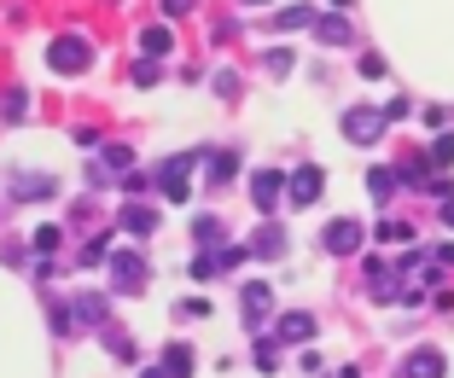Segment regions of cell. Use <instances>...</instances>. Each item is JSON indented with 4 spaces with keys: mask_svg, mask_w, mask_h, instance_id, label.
I'll use <instances>...</instances> for the list:
<instances>
[{
    "mask_svg": "<svg viewBox=\"0 0 454 378\" xmlns=\"http://www.w3.org/2000/svg\"><path fill=\"white\" fill-rule=\"evenodd\" d=\"M82 65H88V41H82V35H65V41H53V70L76 76Z\"/></svg>",
    "mask_w": 454,
    "mask_h": 378,
    "instance_id": "1",
    "label": "cell"
},
{
    "mask_svg": "<svg viewBox=\"0 0 454 378\" xmlns=\"http://www.w3.org/2000/svg\"><path fill=\"white\" fill-rule=\"evenodd\" d=\"M344 135L349 140H379V135H385V117H379V111H349V117H344Z\"/></svg>",
    "mask_w": 454,
    "mask_h": 378,
    "instance_id": "2",
    "label": "cell"
},
{
    "mask_svg": "<svg viewBox=\"0 0 454 378\" xmlns=\"http://www.w3.org/2000/svg\"><path fill=\"white\" fill-rule=\"evenodd\" d=\"M321 239H326V251L349 257V251L361 244V228H356V221H326V233H321Z\"/></svg>",
    "mask_w": 454,
    "mask_h": 378,
    "instance_id": "3",
    "label": "cell"
},
{
    "mask_svg": "<svg viewBox=\"0 0 454 378\" xmlns=\"http://www.w3.org/2000/svg\"><path fill=\"white\" fill-rule=\"evenodd\" d=\"M315 192H321V169H297L292 175V204H315Z\"/></svg>",
    "mask_w": 454,
    "mask_h": 378,
    "instance_id": "4",
    "label": "cell"
},
{
    "mask_svg": "<svg viewBox=\"0 0 454 378\" xmlns=\"http://www.w3.org/2000/svg\"><path fill=\"white\" fill-rule=\"evenodd\" d=\"M140 274H146V262L134 257V251H122V257H117V291H134V285H140Z\"/></svg>",
    "mask_w": 454,
    "mask_h": 378,
    "instance_id": "5",
    "label": "cell"
},
{
    "mask_svg": "<svg viewBox=\"0 0 454 378\" xmlns=\"http://www.w3.org/2000/svg\"><path fill=\"white\" fill-rule=\"evenodd\" d=\"M408 378H442V355L437 350H419L414 361H408Z\"/></svg>",
    "mask_w": 454,
    "mask_h": 378,
    "instance_id": "6",
    "label": "cell"
},
{
    "mask_svg": "<svg viewBox=\"0 0 454 378\" xmlns=\"http://www.w3.org/2000/svg\"><path fill=\"white\" fill-rule=\"evenodd\" d=\"M280 187H286L280 175H256V204H262V210H274V204H280Z\"/></svg>",
    "mask_w": 454,
    "mask_h": 378,
    "instance_id": "7",
    "label": "cell"
},
{
    "mask_svg": "<svg viewBox=\"0 0 454 378\" xmlns=\"http://www.w3.org/2000/svg\"><path fill=\"white\" fill-rule=\"evenodd\" d=\"M280 332H286L292 343H303L309 332H315V320H309V314H286V320H280Z\"/></svg>",
    "mask_w": 454,
    "mask_h": 378,
    "instance_id": "8",
    "label": "cell"
},
{
    "mask_svg": "<svg viewBox=\"0 0 454 378\" xmlns=\"http://www.w3.org/2000/svg\"><path fill=\"white\" fill-rule=\"evenodd\" d=\"M280 244H286L280 228H262V233H256V251H262V257H280Z\"/></svg>",
    "mask_w": 454,
    "mask_h": 378,
    "instance_id": "9",
    "label": "cell"
},
{
    "mask_svg": "<svg viewBox=\"0 0 454 378\" xmlns=\"http://www.w3.org/2000/svg\"><path fill=\"white\" fill-rule=\"evenodd\" d=\"M163 366H169V373H175V378H187V373H192V355H187V350H181V343H175V350H169V355H163Z\"/></svg>",
    "mask_w": 454,
    "mask_h": 378,
    "instance_id": "10",
    "label": "cell"
},
{
    "mask_svg": "<svg viewBox=\"0 0 454 378\" xmlns=\"http://www.w3.org/2000/svg\"><path fill=\"white\" fill-rule=\"evenodd\" d=\"M245 309H251V320L268 314V285H245Z\"/></svg>",
    "mask_w": 454,
    "mask_h": 378,
    "instance_id": "11",
    "label": "cell"
},
{
    "mask_svg": "<svg viewBox=\"0 0 454 378\" xmlns=\"http://www.w3.org/2000/svg\"><path fill=\"white\" fill-rule=\"evenodd\" d=\"M315 29H321V41H349V24H344V18H321Z\"/></svg>",
    "mask_w": 454,
    "mask_h": 378,
    "instance_id": "12",
    "label": "cell"
},
{
    "mask_svg": "<svg viewBox=\"0 0 454 378\" xmlns=\"http://www.w3.org/2000/svg\"><path fill=\"white\" fill-rule=\"evenodd\" d=\"M309 24V6H286L280 12V29H303Z\"/></svg>",
    "mask_w": 454,
    "mask_h": 378,
    "instance_id": "13",
    "label": "cell"
},
{
    "mask_svg": "<svg viewBox=\"0 0 454 378\" xmlns=\"http://www.w3.org/2000/svg\"><path fill=\"white\" fill-rule=\"evenodd\" d=\"M0 117H6V122L24 117V94H6V99H0Z\"/></svg>",
    "mask_w": 454,
    "mask_h": 378,
    "instance_id": "14",
    "label": "cell"
},
{
    "mask_svg": "<svg viewBox=\"0 0 454 378\" xmlns=\"http://www.w3.org/2000/svg\"><path fill=\"white\" fill-rule=\"evenodd\" d=\"M146 53H169V29H146Z\"/></svg>",
    "mask_w": 454,
    "mask_h": 378,
    "instance_id": "15",
    "label": "cell"
},
{
    "mask_svg": "<svg viewBox=\"0 0 454 378\" xmlns=\"http://www.w3.org/2000/svg\"><path fill=\"white\" fill-rule=\"evenodd\" d=\"M59 239H65L59 228H41V233H35V251H59Z\"/></svg>",
    "mask_w": 454,
    "mask_h": 378,
    "instance_id": "16",
    "label": "cell"
},
{
    "mask_svg": "<svg viewBox=\"0 0 454 378\" xmlns=\"http://www.w3.org/2000/svg\"><path fill=\"white\" fill-rule=\"evenodd\" d=\"M367 187H373V192H379V198H390V187H396V181H390V175H385V169H373V175H367Z\"/></svg>",
    "mask_w": 454,
    "mask_h": 378,
    "instance_id": "17",
    "label": "cell"
},
{
    "mask_svg": "<svg viewBox=\"0 0 454 378\" xmlns=\"http://www.w3.org/2000/svg\"><path fill=\"white\" fill-rule=\"evenodd\" d=\"M431 158H437V163H454V135H442L437 146H431Z\"/></svg>",
    "mask_w": 454,
    "mask_h": 378,
    "instance_id": "18",
    "label": "cell"
},
{
    "mask_svg": "<svg viewBox=\"0 0 454 378\" xmlns=\"http://www.w3.org/2000/svg\"><path fill=\"white\" fill-rule=\"evenodd\" d=\"M129 228L134 233H152V210H129Z\"/></svg>",
    "mask_w": 454,
    "mask_h": 378,
    "instance_id": "19",
    "label": "cell"
},
{
    "mask_svg": "<svg viewBox=\"0 0 454 378\" xmlns=\"http://www.w3.org/2000/svg\"><path fill=\"white\" fill-rule=\"evenodd\" d=\"M187 6H192V0H163V12H169V18H181Z\"/></svg>",
    "mask_w": 454,
    "mask_h": 378,
    "instance_id": "20",
    "label": "cell"
}]
</instances>
